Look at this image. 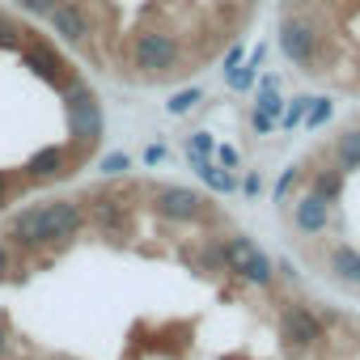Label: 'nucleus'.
<instances>
[{"label": "nucleus", "instance_id": "nucleus-1", "mask_svg": "<svg viewBox=\"0 0 360 360\" xmlns=\"http://www.w3.org/2000/svg\"><path fill=\"white\" fill-rule=\"evenodd\" d=\"M81 68L165 89L238 51L271 0H9Z\"/></svg>", "mask_w": 360, "mask_h": 360}, {"label": "nucleus", "instance_id": "nucleus-2", "mask_svg": "<svg viewBox=\"0 0 360 360\" xmlns=\"http://www.w3.org/2000/svg\"><path fill=\"white\" fill-rule=\"evenodd\" d=\"M225 255H229V267L250 288H271L276 284V263L267 259V250L250 233H225Z\"/></svg>", "mask_w": 360, "mask_h": 360}, {"label": "nucleus", "instance_id": "nucleus-3", "mask_svg": "<svg viewBox=\"0 0 360 360\" xmlns=\"http://www.w3.org/2000/svg\"><path fill=\"white\" fill-rule=\"evenodd\" d=\"M280 339L288 347H314L322 339V318L309 305L288 301V305H280Z\"/></svg>", "mask_w": 360, "mask_h": 360}, {"label": "nucleus", "instance_id": "nucleus-4", "mask_svg": "<svg viewBox=\"0 0 360 360\" xmlns=\"http://www.w3.org/2000/svg\"><path fill=\"white\" fill-rule=\"evenodd\" d=\"M5 271H9V242L0 238V280H5Z\"/></svg>", "mask_w": 360, "mask_h": 360}, {"label": "nucleus", "instance_id": "nucleus-5", "mask_svg": "<svg viewBox=\"0 0 360 360\" xmlns=\"http://www.w3.org/2000/svg\"><path fill=\"white\" fill-rule=\"evenodd\" d=\"M5 352H9V326L0 322V356H5Z\"/></svg>", "mask_w": 360, "mask_h": 360}]
</instances>
